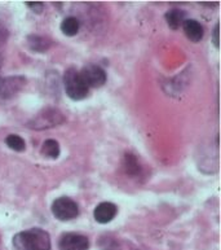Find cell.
I'll return each mask as SVG.
<instances>
[{"mask_svg":"<svg viewBox=\"0 0 221 250\" xmlns=\"http://www.w3.org/2000/svg\"><path fill=\"white\" fill-rule=\"evenodd\" d=\"M13 243L21 250H51V237L41 228H31L17 233Z\"/></svg>","mask_w":221,"mask_h":250,"instance_id":"1","label":"cell"},{"mask_svg":"<svg viewBox=\"0 0 221 250\" xmlns=\"http://www.w3.org/2000/svg\"><path fill=\"white\" fill-rule=\"evenodd\" d=\"M64 86L66 95L75 101L86 99L88 91H90V88L87 87V84L80 77V73L74 67H69L68 70L65 71Z\"/></svg>","mask_w":221,"mask_h":250,"instance_id":"2","label":"cell"},{"mask_svg":"<svg viewBox=\"0 0 221 250\" xmlns=\"http://www.w3.org/2000/svg\"><path fill=\"white\" fill-rule=\"evenodd\" d=\"M64 121L65 117L57 109H44L29 122V126L33 130H44V128L58 126Z\"/></svg>","mask_w":221,"mask_h":250,"instance_id":"3","label":"cell"},{"mask_svg":"<svg viewBox=\"0 0 221 250\" xmlns=\"http://www.w3.org/2000/svg\"><path fill=\"white\" fill-rule=\"evenodd\" d=\"M52 214L61 222H68L78 217L79 208L76 202L69 197H60L52 204Z\"/></svg>","mask_w":221,"mask_h":250,"instance_id":"4","label":"cell"},{"mask_svg":"<svg viewBox=\"0 0 221 250\" xmlns=\"http://www.w3.org/2000/svg\"><path fill=\"white\" fill-rule=\"evenodd\" d=\"M80 77L88 88L90 87H93V88L101 87L106 82L105 70L97 65H93V63H90V65H86L83 67L82 71H80Z\"/></svg>","mask_w":221,"mask_h":250,"instance_id":"5","label":"cell"},{"mask_svg":"<svg viewBox=\"0 0 221 250\" xmlns=\"http://www.w3.org/2000/svg\"><path fill=\"white\" fill-rule=\"evenodd\" d=\"M26 84V79L22 75H12L0 78V99H11L16 96Z\"/></svg>","mask_w":221,"mask_h":250,"instance_id":"6","label":"cell"},{"mask_svg":"<svg viewBox=\"0 0 221 250\" xmlns=\"http://www.w3.org/2000/svg\"><path fill=\"white\" fill-rule=\"evenodd\" d=\"M60 250H88L90 241L86 236L78 233H65L58 243Z\"/></svg>","mask_w":221,"mask_h":250,"instance_id":"7","label":"cell"},{"mask_svg":"<svg viewBox=\"0 0 221 250\" xmlns=\"http://www.w3.org/2000/svg\"><path fill=\"white\" fill-rule=\"evenodd\" d=\"M116 213H118V208L114 204H111V202H102V204L97 205V208L94 209L93 217L97 223L106 224L111 222L116 217Z\"/></svg>","mask_w":221,"mask_h":250,"instance_id":"8","label":"cell"},{"mask_svg":"<svg viewBox=\"0 0 221 250\" xmlns=\"http://www.w3.org/2000/svg\"><path fill=\"white\" fill-rule=\"evenodd\" d=\"M183 29H184L185 35H186L189 41L198 43V42L203 39L204 30H203V26L198 21H195V20H185L184 23H183Z\"/></svg>","mask_w":221,"mask_h":250,"instance_id":"9","label":"cell"},{"mask_svg":"<svg viewBox=\"0 0 221 250\" xmlns=\"http://www.w3.org/2000/svg\"><path fill=\"white\" fill-rule=\"evenodd\" d=\"M166 21L168 23V26L173 30H176L185 21V12L181 9H171L166 13Z\"/></svg>","mask_w":221,"mask_h":250,"instance_id":"10","label":"cell"},{"mask_svg":"<svg viewBox=\"0 0 221 250\" xmlns=\"http://www.w3.org/2000/svg\"><path fill=\"white\" fill-rule=\"evenodd\" d=\"M60 144L56 140L53 139H48L43 143V146H41V156L47 157V158H51V160H56L60 156Z\"/></svg>","mask_w":221,"mask_h":250,"instance_id":"11","label":"cell"},{"mask_svg":"<svg viewBox=\"0 0 221 250\" xmlns=\"http://www.w3.org/2000/svg\"><path fill=\"white\" fill-rule=\"evenodd\" d=\"M80 29V22L76 17H66L61 23V31L66 35V37H74L79 33Z\"/></svg>","mask_w":221,"mask_h":250,"instance_id":"12","label":"cell"},{"mask_svg":"<svg viewBox=\"0 0 221 250\" xmlns=\"http://www.w3.org/2000/svg\"><path fill=\"white\" fill-rule=\"evenodd\" d=\"M5 144L15 152H23L26 149V143L19 135H8L7 139H5Z\"/></svg>","mask_w":221,"mask_h":250,"instance_id":"13","label":"cell"},{"mask_svg":"<svg viewBox=\"0 0 221 250\" xmlns=\"http://www.w3.org/2000/svg\"><path fill=\"white\" fill-rule=\"evenodd\" d=\"M124 168H126V171L128 174H137L140 171L139 162H137L135 156L126 154V157H124Z\"/></svg>","mask_w":221,"mask_h":250,"instance_id":"14","label":"cell"},{"mask_svg":"<svg viewBox=\"0 0 221 250\" xmlns=\"http://www.w3.org/2000/svg\"><path fill=\"white\" fill-rule=\"evenodd\" d=\"M29 45H30L34 51H45V49L49 47V44L47 43V41H45L44 38L37 37V35H31V37H29Z\"/></svg>","mask_w":221,"mask_h":250,"instance_id":"15","label":"cell"},{"mask_svg":"<svg viewBox=\"0 0 221 250\" xmlns=\"http://www.w3.org/2000/svg\"><path fill=\"white\" fill-rule=\"evenodd\" d=\"M27 7L31 8L35 13H40V12L43 11L44 5H43V3H40V1H37V3H34V1H27Z\"/></svg>","mask_w":221,"mask_h":250,"instance_id":"16","label":"cell"},{"mask_svg":"<svg viewBox=\"0 0 221 250\" xmlns=\"http://www.w3.org/2000/svg\"><path fill=\"white\" fill-rule=\"evenodd\" d=\"M7 37H8L7 29H5V26H4L3 23H0V45L3 44V43H5Z\"/></svg>","mask_w":221,"mask_h":250,"instance_id":"17","label":"cell"},{"mask_svg":"<svg viewBox=\"0 0 221 250\" xmlns=\"http://www.w3.org/2000/svg\"><path fill=\"white\" fill-rule=\"evenodd\" d=\"M214 44L215 47H218L219 48V23L214 29Z\"/></svg>","mask_w":221,"mask_h":250,"instance_id":"18","label":"cell"},{"mask_svg":"<svg viewBox=\"0 0 221 250\" xmlns=\"http://www.w3.org/2000/svg\"><path fill=\"white\" fill-rule=\"evenodd\" d=\"M0 67H1V57H0Z\"/></svg>","mask_w":221,"mask_h":250,"instance_id":"19","label":"cell"}]
</instances>
